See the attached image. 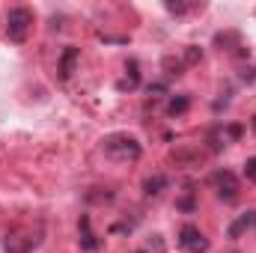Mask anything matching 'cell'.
<instances>
[{
  "mask_svg": "<svg viewBox=\"0 0 256 253\" xmlns=\"http://www.w3.org/2000/svg\"><path fill=\"white\" fill-rule=\"evenodd\" d=\"M102 146H104V155L114 158V161H137V158L143 155L140 140H137L134 134H126V131L108 134V137L102 140Z\"/></svg>",
  "mask_w": 256,
  "mask_h": 253,
  "instance_id": "1",
  "label": "cell"
},
{
  "mask_svg": "<svg viewBox=\"0 0 256 253\" xmlns=\"http://www.w3.org/2000/svg\"><path fill=\"white\" fill-rule=\"evenodd\" d=\"M30 27H33V12H30L27 6L9 9V15H6V36H9V42H15V45L27 42Z\"/></svg>",
  "mask_w": 256,
  "mask_h": 253,
  "instance_id": "2",
  "label": "cell"
},
{
  "mask_svg": "<svg viewBox=\"0 0 256 253\" xmlns=\"http://www.w3.org/2000/svg\"><path fill=\"white\" fill-rule=\"evenodd\" d=\"M39 242H42V226L36 232H33V226H18L6 236L3 248H6V253H30L33 248H39Z\"/></svg>",
  "mask_w": 256,
  "mask_h": 253,
  "instance_id": "3",
  "label": "cell"
},
{
  "mask_svg": "<svg viewBox=\"0 0 256 253\" xmlns=\"http://www.w3.org/2000/svg\"><path fill=\"white\" fill-rule=\"evenodd\" d=\"M212 185H214L218 196H220L224 202H236V200H238V179H236L230 170H218V173H212Z\"/></svg>",
  "mask_w": 256,
  "mask_h": 253,
  "instance_id": "4",
  "label": "cell"
},
{
  "mask_svg": "<svg viewBox=\"0 0 256 253\" xmlns=\"http://www.w3.org/2000/svg\"><path fill=\"white\" fill-rule=\"evenodd\" d=\"M179 244H182V250L188 253H206L208 250V238L200 232V226H194V224H185L182 230H179Z\"/></svg>",
  "mask_w": 256,
  "mask_h": 253,
  "instance_id": "5",
  "label": "cell"
},
{
  "mask_svg": "<svg viewBox=\"0 0 256 253\" xmlns=\"http://www.w3.org/2000/svg\"><path fill=\"white\" fill-rule=\"evenodd\" d=\"M78 232H80V250H86V253H92V250H98L102 248V242L96 238V232H92V226H90V214H80V220H78Z\"/></svg>",
  "mask_w": 256,
  "mask_h": 253,
  "instance_id": "6",
  "label": "cell"
},
{
  "mask_svg": "<svg viewBox=\"0 0 256 253\" xmlns=\"http://www.w3.org/2000/svg\"><path fill=\"white\" fill-rule=\"evenodd\" d=\"M254 224H256V212H248V214H242V218H238V220L230 226V238H238V236H242L244 230H250Z\"/></svg>",
  "mask_w": 256,
  "mask_h": 253,
  "instance_id": "7",
  "label": "cell"
},
{
  "mask_svg": "<svg viewBox=\"0 0 256 253\" xmlns=\"http://www.w3.org/2000/svg\"><path fill=\"white\" fill-rule=\"evenodd\" d=\"M167 188V176H161V173H155V176H149L146 182H143V190H146V196H158L161 190Z\"/></svg>",
  "mask_w": 256,
  "mask_h": 253,
  "instance_id": "8",
  "label": "cell"
},
{
  "mask_svg": "<svg viewBox=\"0 0 256 253\" xmlns=\"http://www.w3.org/2000/svg\"><path fill=\"white\" fill-rule=\"evenodd\" d=\"M188 108H191V98L188 96H173L170 104H167V114L170 116H182V114H188Z\"/></svg>",
  "mask_w": 256,
  "mask_h": 253,
  "instance_id": "9",
  "label": "cell"
},
{
  "mask_svg": "<svg viewBox=\"0 0 256 253\" xmlns=\"http://www.w3.org/2000/svg\"><path fill=\"white\" fill-rule=\"evenodd\" d=\"M74 60H78V48L68 45L63 51V60H60V74H63V78H68V74L74 72Z\"/></svg>",
  "mask_w": 256,
  "mask_h": 253,
  "instance_id": "10",
  "label": "cell"
},
{
  "mask_svg": "<svg viewBox=\"0 0 256 253\" xmlns=\"http://www.w3.org/2000/svg\"><path fill=\"white\" fill-rule=\"evenodd\" d=\"M176 208H182V212H194V208H196V202H194L191 194H185V196H179V200H176Z\"/></svg>",
  "mask_w": 256,
  "mask_h": 253,
  "instance_id": "11",
  "label": "cell"
},
{
  "mask_svg": "<svg viewBox=\"0 0 256 253\" xmlns=\"http://www.w3.org/2000/svg\"><path fill=\"white\" fill-rule=\"evenodd\" d=\"M164 6H167V12H173V15H185V12H188V9H191V6H188V3H173V0H167V3H164Z\"/></svg>",
  "mask_w": 256,
  "mask_h": 253,
  "instance_id": "12",
  "label": "cell"
},
{
  "mask_svg": "<svg viewBox=\"0 0 256 253\" xmlns=\"http://www.w3.org/2000/svg\"><path fill=\"white\" fill-rule=\"evenodd\" d=\"M244 176H248V182H256V155L254 158H248V164H244Z\"/></svg>",
  "mask_w": 256,
  "mask_h": 253,
  "instance_id": "13",
  "label": "cell"
},
{
  "mask_svg": "<svg viewBox=\"0 0 256 253\" xmlns=\"http://www.w3.org/2000/svg\"><path fill=\"white\" fill-rule=\"evenodd\" d=\"M226 134H230L232 140H238V137H242V126H226Z\"/></svg>",
  "mask_w": 256,
  "mask_h": 253,
  "instance_id": "14",
  "label": "cell"
},
{
  "mask_svg": "<svg viewBox=\"0 0 256 253\" xmlns=\"http://www.w3.org/2000/svg\"><path fill=\"white\" fill-rule=\"evenodd\" d=\"M200 57H202V54H200V51H196V48H188V63H196V60H200Z\"/></svg>",
  "mask_w": 256,
  "mask_h": 253,
  "instance_id": "15",
  "label": "cell"
},
{
  "mask_svg": "<svg viewBox=\"0 0 256 253\" xmlns=\"http://www.w3.org/2000/svg\"><path fill=\"white\" fill-rule=\"evenodd\" d=\"M254 131H256V116H254Z\"/></svg>",
  "mask_w": 256,
  "mask_h": 253,
  "instance_id": "16",
  "label": "cell"
},
{
  "mask_svg": "<svg viewBox=\"0 0 256 253\" xmlns=\"http://www.w3.org/2000/svg\"><path fill=\"white\" fill-rule=\"evenodd\" d=\"M137 253H146V250H137Z\"/></svg>",
  "mask_w": 256,
  "mask_h": 253,
  "instance_id": "17",
  "label": "cell"
}]
</instances>
